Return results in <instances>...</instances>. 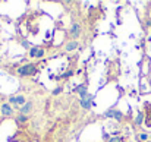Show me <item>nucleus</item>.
I'll return each instance as SVG.
<instances>
[{"label": "nucleus", "mask_w": 151, "mask_h": 142, "mask_svg": "<svg viewBox=\"0 0 151 142\" xmlns=\"http://www.w3.org/2000/svg\"><path fill=\"white\" fill-rule=\"evenodd\" d=\"M19 76H34L37 73V65L34 63H28V65H22L16 69Z\"/></svg>", "instance_id": "obj_1"}, {"label": "nucleus", "mask_w": 151, "mask_h": 142, "mask_svg": "<svg viewBox=\"0 0 151 142\" xmlns=\"http://www.w3.org/2000/svg\"><path fill=\"white\" fill-rule=\"evenodd\" d=\"M103 116H104V117H109V119H114V120H117V122L123 120V113H122L120 110H117V108H109V110H106V111L103 113Z\"/></svg>", "instance_id": "obj_2"}, {"label": "nucleus", "mask_w": 151, "mask_h": 142, "mask_svg": "<svg viewBox=\"0 0 151 142\" xmlns=\"http://www.w3.org/2000/svg\"><path fill=\"white\" fill-rule=\"evenodd\" d=\"M28 100L24 97V95H10L9 97V103L13 104V107H22Z\"/></svg>", "instance_id": "obj_3"}, {"label": "nucleus", "mask_w": 151, "mask_h": 142, "mask_svg": "<svg viewBox=\"0 0 151 142\" xmlns=\"http://www.w3.org/2000/svg\"><path fill=\"white\" fill-rule=\"evenodd\" d=\"M0 113H1V116H4V117H12V116H13V108H12V105H10L9 103H3V104L0 105Z\"/></svg>", "instance_id": "obj_4"}, {"label": "nucleus", "mask_w": 151, "mask_h": 142, "mask_svg": "<svg viewBox=\"0 0 151 142\" xmlns=\"http://www.w3.org/2000/svg\"><path fill=\"white\" fill-rule=\"evenodd\" d=\"M44 54H46V51L41 47H37V46H34V47L29 50V56L32 59H41V57H44Z\"/></svg>", "instance_id": "obj_5"}, {"label": "nucleus", "mask_w": 151, "mask_h": 142, "mask_svg": "<svg viewBox=\"0 0 151 142\" xmlns=\"http://www.w3.org/2000/svg\"><path fill=\"white\" fill-rule=\"evenodd\" d=\"M144 116H145V126L151 128V103L144 104Z\"/></svg>", "instance_id": "obj_6"}, {"label": "nucleus", "mask_w": 151, "mask_h": 142, "mask_svg": "<svg viewBox=\"0 0 151 142\" xmlns=\"http://www.w3.org/2000/svg\"><path fill=\"white\" fill-rule=\"evenodd\" d=\"M32 108H34V103L31 101V100H28L22 107H21V110H19V113L21 114H25V116H28L31 111H32Z\"/></svg>", "instance_id": "obj_7"}, {"label": "nucleus", "mask_w": 151, "mask_h": 142, "mask_svg": "<svg viewBox=\"0 0 151 142\" xmlns=\"http://www.w3.org/2000/svg\"><path fill=\"white\" fill-rule=\"evenodd\" d=\"M75 93L76 94H79L81 97V100H84V98H88L90 97V93H88V90H87V85H78L76 88H75Z\"/></svg>", "instance_id": "obj_8"}, {"label": "nucleus", "mask_w": 151, "mask_h": 142, "mask_svg": "<svg viewBox=\"0 0 151 142\" xmlns=\"http://www.w3.org/2000/svg\"><path fill=\"white\" fill-rule=\"evenodd\" d=\"M70 35L73 38H78L81 35V25L78 22H72V25H70Z\"/></svg>", "instance_id": "obj_9"}, {"label": "nucleus", "mask_w": 151, "mask_h": 142, "mask_svg": "<svg viewBox=\"0 0 151 142\" xmlns=\"http://www.w3.org/2000/svg\"><path fill=\"white\" fill-rule=\"evenodd\" d=\"M93 100H94V95L91 94L88 98H84V100H81L79 101V104H81V107L82 108H85V110H90L91 108V105H93Z\"/></svg>", "instance_id": "obj_10"}, {"label": "nucleus", "mask_w": 151, "mask_h": 142, "mask_svg": "<svg viewBox=\"0 0 151 142\" xmlns=\"http://www.w3.org/2000/svg\"><path fill=\"white\" fill-rule=\"evenodd\" d=\"M79 47V43L76 41V40H73V41H70V43H68L66 44V51H73V50H76V48Z\"/></svg>", "instance_id": "obj_11"}, {"label": "nucleus", "mask_w": 151, "mask_h": 142, "mask_svg": "<svg viewBox=\"0 0 151 142\" xmlns=\"http://www.w3.org/2000/svg\"><path fill=\"white\" fill-rule=\"evenodd\" d=\"M15 120H16V123L18 125H25L27 122H28V116H25V114H18L16 117H15Z\"/></svg>", "instance_id": "obj_12"}, {"label": "nucleus", "mask_w": 151, "mask_h": 142, "mask_svg": "<svg viewBox=\"0 0 151 142\" xmlns=\"http://www.w3.org/2000/svg\"><path fill=\"white\" fill-rule=\"evenodd\" d=\"M142 122H145V116H144V111H139L137 114V119H135V126H141Z\"/></svg>", "instance_id": "obj_13"}, {"label": "nucleus", "mask_w": 151, "mask_h": 142, "mask_svg": "<svg viewBox=\"0 0 151 142\" xmlns=\"http://www.w3.org/2000/svg\"><path fill=\"white\" fill-rule=\"evenodd\" d=\"M137 139L139 142H148V135H147L145 132H142V133H139V135L137 136Z\"/></svg>", "instance_id": "obj_14"}, {"label": "nucleus", "mask_w": 151, "mask_h": 142, "mask_svg": "<svg viewBox=\"0 0 151 142\" xmlns=\"http://www.w3.org/2000/svg\"><path fill=\"white\" fill-rule=\"evenodd\" d=\"M72 75H73V72H72V70H69V72H66V73L60 75V76H59V79H66L68 76H72Z\"/></svg>", "instance_id": "obj_15"}, {"label": "nucleus", "mask_w": 151, "mask_h": 142, "mask_svg": "<svg viewBox=\"0 0 151 142\" xmlns=\"http://www.w3.org/2000/svg\"><path fill=\"white\" fill-rule=\"evenodd\" d=\"M62 91H63V88H62V87H57V88H54V90H53V93H51V94L53 95H59V94H62Z\"/></svg>", "instance_id": "obj_16"}, {"label": "nucleus", "mask_w": 151, "mask_h": 142, "mask_svg": "<svg viewBox=\"0 0 151 142\" xmlns=\"http://www.w3.org/2000/svg\"><path fill=\"white\" fill-rule=\"evenodd\" d=\"M107 142H122V138H120V136H113V138H110Z\"/></svg>", "instance_id": "obj_17"}, {"label": "nucleus", "mask_w": 151, "mask_h": 142, "mask_svg": "<svg viewBox=\"0 0 151 142\" xmlns=\"http://www.w3.org/2000/svg\"><path fill=\"white\" fill-rule=\"evenodd\" d=\"M0 63H1V59H0Z\"/></svg>", "instance_id": "obj_18"}, {"label": "nucleus", "mask_w": 151, "mask_h": 142, "mask_svg": "<svg viewBox=\"0 0 151 142\" xmlns=\"http://www.w3.org/2000/svg\"><path fill=\"white\" fill-rule=\"evenodd\" d=\"M148 142H151V141H148Z\"/></svg>", "instance_id": "obj_19"}]
</instances>
